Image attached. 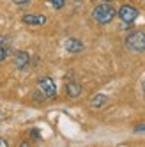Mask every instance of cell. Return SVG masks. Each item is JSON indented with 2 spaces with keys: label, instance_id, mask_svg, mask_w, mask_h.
<instances>
[{
  "label": "cell",
  "instance_id": "7",
  "mask_svg": "<svg viewBox=\"0 0 145 147\" xmlns=\"http://www.w3.org/2000/svg\"><path fill=\"white\" fill-rule=\"evenodd\" d=\"M14 66H16V69H27L30 66V55L27 51H16L14 53Z\"/></svg>",
  "mask_w": 145,
  "mask_h": 147
},
{
  "label": "cell",
  "instance_id": "3",
  "mask_svg": "<svg viewBox=\"0 0 145 147\" xmlns=\"http://www.w3.org/2000/svg\"><path fill=\"white\" fill-rule=\"evenodd\" d=\"M117 16L120 18V22L124 25L129 27V25H133L134 22H136V18L140 16V11L136 7H133L131 4H124V5H120V9L117 11Z\"/></svg>",
  "mask_w": 145,
  "mask_h": 147
},
{
  "label": "cell",
  "instance_id": "14",
  "mask_svg": "<svg viewBox=\"0 0 145 147\" xmlns=\"http://www.w3.org/2000/svg\"><path fill=\"white\" fill-rule=\"evenodd\" d=\"M30 136H32V138H36V140H39V138H41L39 129H30Z\"/></svg>",
  "mask_w": 145,
  "mask_h": 147
},
{
  "label": "cell",
  "instance_id": "8",
  "mask_svg": "<svg viewBox=\"0 0 145 147\" xmlns=\"http://www.w3.org/2000/svg\"><path fill=\"white\" fill-rule=\"evenodd\" d=\"M81 85L78 82H67L66 83V94L71 98V99H76V98H80L81 96Z\"/></svg>",
  "mask_w": 145,
  "mask_h": 147
},
{
  "label": "cell",
  "instance_id": "13",
  "mask_svg": "<svg viewBox=\"0 0 145 147\" xmlns=\"http://www.w3.org/2000/svg\"><path fill=\"white\" fill-rule=\"evenodd\" d=\"M134 133H145V124H138V126H134Z\"/></svg>",
  "mask_w": 145,
  "mask_h": 147
},
{
  "label": "cell",
  "instance_id": "5",
  "mask_svg": "<svg viewBox=\"0 0 145 147\" xmlns=\"http://www.w3.org/2000/svg\"><path fill=\"white\" fill-rule=\"evenodd\" d=\"M64 48L69 51V53H81V51L85 50V45L76 37H69V39H66Z\"/></svg>",
  "mask_w": 145,
  "mask_h": 147
},
{
  "label": "cell",
  "instance_id": "15",
  "mask_svg": "<svg viewBox=\"0 0 145 147\" xmlns=\"http://www.w3.org/2000/svg\"><path fill=\"white\" fill-rule=\"evenodd\" d=\"M9 145V142L5 140V138H2V136H0V147H7Z\"/></svg>",
  "mask_w": 145,
  "mask_h": 147
},
{
  "label": "cell",
  "instance_id": "17",
  "mask_svg": "<svg viewBox=\"0 0 145 147\" xmlns=\"http://www.w3.org/2000/svg\"><path fill=\"white\" fill-rule=\"evenodd\" d=\"M143 89H145V82H143Z\"/></svg>",
  "mask_w": 145,
  "mask_h": 147
},
{
  "label": "cell",
  "instance_id": "4",
  "mask_svg": "<svg viewBox=\"0 0 145 147\" xmlns=\"http://www.w3.org/2000/svg\"><path fill=\"white\" fill-rule=\"evenodd\" d=\"M37 89L44 94L46 99H53L57 96V85H55V80L51 76H41L37 80Z\"/></svg>",
  "mask_w": 145,
  "mask_h": 147
},
{
  "label": "cell",
  "instance_id": "11",
  "mask_svg": "<svg viewBox=\"0 0 145 147\" xmlns=\"http://www.w3.org/2000/svg\"><path fill=\"white\" fill-rule=\"evenodd\" d=\"M7 55H9V46H7V45H5V46L0 45V64H2V62L7 59Z\"/></svg>",
  "mask_w": 145,
  "mask_h": 147
},
{
  "label": "cell",
  "instance_id": "16",
  "mask_svg": "<svg viewBox=\"0 0 145 147\" xmlns=\"http://www.w3.org/2000/svg\"><path fill=\"white\" fill-rule=\"evenodd\" d=\"M101 2H115V0H101Z\"/></svg>",
  "mask_w": 145,
  "mask_h": 147
},
{
  "label": "cell",
  "instance_id": "6",
  "mask_svg": "<svg viewBox=\"0 0 145 147\" xmlns=\"http://www.w3.org/2000/svg\"><path fill=\"white\" fill-rule=\"evenodd\" d=\"M21 22L25 25H32V27H41L46 23V16L44 14H23Z\"/></svg>",
  "mask_w": 145,
  "mask_h": 147
},
{
  "label": "cell",
  "instance_id": "2",
  "mask_svg": "<svg viewBox=\"0 0 145 147\" xmlns=\"http://www.w3.org/2000/svg\"><path fill=\"white\" fill-rule=\"evenodd\" d=\"M124 46L133 53H143L145 51V32L143 30H134L131 32L126 41H124Z\"/></svg>",
  "mask_w": 145,
  "mask_h": 147
},
{
  "label": "cell",
  "instance_id": "9",
  "mask_svg": "<svg viewBox=\"0 0 145 147\" xmlns=\"http://www.w3.org/2000/svg\"><path fill=\"white\" fill-rule=\"evenodd\" d=\"M108 96H105V94H96V96H92L90 98V107L94 108V110H99L103 107H106V103H108Z\"/></svg>",
  "mask_w": 145,
  "mask_h": 147
},
{
  "label": "cell",
  "instance_id": "1",
  "mask_svg": "<svg viewBox=\"0 0 145 147\" xmlns=\"http://www.w3.org/2000/svg\"><path fill=\"white\" fill-rule=\"evenodd\" d=\"M115 16H117V11L110 2L97 4L92 9V20H94L97 25H108V23H111V20Z\"/></svg>",
  "mask_w": 145,
  "mask_h": 147
},
{
  "label": "cell",
  "instance_id": "10",
  "mask_svg": "<svg viewBox=\"0 0 145 147\" xmlns=\"http://www.w3.org/2000/svg\"><path fill=\"white\" fill-rule=\"evenodd\" d=\"M48 4L53 9H57V11H60V9L66 7V0H48Z\"/></svg>",
  "mask_w": 145,
  "mask_h": 147
},
{
  "label": "cell",
  "instance_id": "12",
  "mask_svg": "<svg viewBox=\"0 0 145 147\" xmlns=\"http://www.w3.org/2000/svg\"><path fill=\"white\" fill-rule=\"evenodd\" d=\"M30 2L32 0H13V4H16L18 7H27V5H30Z\"/></svg>",
  "mask_w": 145,
  "mask_h": 147
}]
</instances>
